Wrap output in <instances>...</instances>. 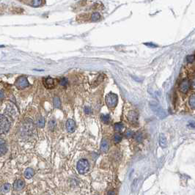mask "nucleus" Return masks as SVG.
I'll return each instance as SVG.
<instances>
[{"instance_id": "1", "label": "nucleus", "mask_w": 195, "mask_h": 195, "mask_svg": "<svg viewBox=\"0 0 195 195\" xmlns=\"http://www.w3.org/2000/svg\"><path fill=\"white\" fill-rule=\"evenodd\" d=\"M10 128V123L3 115H0V134L7 133Z\"/></svg>"}, {"instance_id": "2", "label": "nucleus", "mask_w": 195, "mask_h": 195, "mask_svg": "<svg viewBox=\"0 0 195 195\" xmlns=\"http://www.w3.org/2000/svg\"><path fill=\"white\" fill-rule=\"evenodd\" d=\"M78 172L79 174H85L90 169V164L88 161L86 159H81L78 161L77 167H76Z\"/></svg>"}, {"instance_id": "3", "label": "nucleus", "mask_w": 195, "mask_h": 195, "mask_svg": "<svg viewBox=\"0 0 195 195\" xmlns=\"http://www.w3.org/2000/svg\"><path fill=\"white\" fill-rule=\"evenodd\" d=\"M118 102V96L115 93H109L106 96V103L109 108H114L117 106Z\"/></svg>"}, {"instance_id": "4", "label": "nucleus", "mask_w": 195, "mask_h": 195, "mask_svg": "<svg viewBox=\"0 0 195 195\" xmlns=\"http://www.w3.org/2000/svg\"><path fill=\"white\" fill-rule=\"evenodd\" d=\"M15 85L16 87H17L18 89H24L26 87H29L30 86V83L28 82L27 78L26 76H20L17 79V80L15 82Z\"/></svg>"}, {"instance_id": "5", "label": "nucleus", "mask_w": 195, "mask_h": 195, "mask_svg": "<svg viewBox=\"0 0 195 195\" xmlns=\"http://www.w3.org/2000/svg\"><path fill=\"white\" fill-rule=\"evenodd\" d=\"M150 108L160 118H164L166 116V114L164 112V109L158 103H154V102H151Z\"/></svg>"}, {"instance_id": "6", "label": "nucleus", "mask_w": 195, "mask_h": 195, "mask_svg": "<svg viewBox=\"0 0 195 195\" xmlns=\"http://www.w3.org/2000/svg\"><path fill=\"white\" fill-rule=\"evenodd\" d=\"M191 87V82L188 79H185L180 82V86H179V89H180V92H182L183 93H186L189 90V87Z\"/></svg>"}, {"instance_id": "7", "label": "nucleus", "mask_w": 195, "mask_h": 195, "mask_svg": "<svg viewBox=\"0 0 195 195\" xmlns=\"http://www.w3.org/2000/svg\"><path fill=\"white\" fill-rule=\"evenodd\" d=\"M43 84L47 89H53L55 87V79L51 77H47L43 79Z\"/></svg>"}, {"instance_id": "8", "label": "nucleus", "mask_w": 195, "mask_h": 195, "mask_svg": "<svg viewBox=\"0 0 195 195\" xmlns=\"http://www.w3.org/2000/svg\"><path fill=\"white\" fill-rule=\"evenodd\" d=\"M128 120L131 123H137L138 121V114L134 111H131L128 112L127 115Z\"/></svg>"}, {"instance_id": "9", "label": "nucleus", "mask_w": 195, "mask_h": 195, "mask_svg": "<svg viewBox=\"0 0 195 195\" xmlns=\"http://www.w3.org/2000/svg\"><path fill=\"white\" fill-rule=\"evenodd\" d=\"M66 129L69 133H73L76 129V123L74 120L69 119L66 122Z\"/></svg>"}, {"instance_id": "10", "label": "nucleus", "mask_w": 195, "mask_h": 195, "mask_svg": "<svg viewBox=\"0 0 195 195\" xmlns=\"http://www.w3.org/2000/svg\"><path fill=\"white\" fill-rule=\"evenodd\" d=\"M24 181L22 180V179H18V180H16L14 184H13V189H15L16 191H21L24 189Z\"/></svg>"}, {"instance_id": "11", "label": "nucleus", "mask_w": 195, "mask_h": 195, "mask_svg": "<svg viewBox=\"0 0 195 195\" xmlns=\"http://www.w3.org/2000/svg\"><path fill=\"white\" fill-rule=\"evenodd\" d=\"M7 150V148L6 142L4 139H0V156L5 155Z\"/></svg>"}, {"instance_id": "12", "label": "nucleus", "mask_w": 195, "mask_h": 195, "mask_svg": "<svg viewBox=\"0 0 195 195\" xmlns=\"http://www.w3.org/2000/svg\"><path fill=\"white\" fill-rule=\"evenodd\" d=\"M5 113L10 117H14L16 114V111L14 109V107L10 104H7L6 109H5Z\"/></svg>"}, {"instance_id": "13", "label": "nucleus", "mask_w": 195, "mask_h": 195, "mask_svg": "<svg viewBox=\"0 0 195 195\" xmlns=\"http://www.w3.org/2000/svg\"><path fill=\"white\" fill-rule=\"evenodd\" d=\"M159 144L163 148H165L167 145V138L165 137L164 134H161L160 136H159Z\"/></svg>"}, {"instance_id": "14", "label": "nucleus", "mask_w": 195, "mask_h": 195, "mask_svg": "<svg viewBox=\"0 0 195 195\" xmlns=\"http://www.w3.org/2000/svg\"><path fill=\"white\" fill-rule=\"evenodd\" d=\"M34 170L32 168H27L24 172V177L27 179H30L34 176Z\"/></svg>"}, {"instance_id": "15", "label": "nucleus", "mask_w": 195, "mask_h": 195, "mask_svg": "<svg viewBox=\"0 0 195 195\" xmlns=\"http://www.w3.org/2000/svg\"><path fill=\"white\" fill-rule=\"evenodd\" d=\"M101 150L102 152H107L109 150V143L106 139H103L101 144Z\"/></svg>"}, {"instance_id": "16", "label": "nucleus", "mask_w": 195, "mask_h": 195, "mask_svg": "<svg viewBox=\"0 0 195 195\" xmlns=\"http://www.w3.org/2000/svg\"><path fill=\"white\" fill-rule=\"evenodd\" d=\"M10 189H11V185L10 184H5L1 187V191H2V193L5 194L10 192Z\"/></svg>"}, {"instance_id": "17", "label": "nucleus", "mask_w": 195, "mask_h": 195, "mask_svg": "<svg viewBox=\"0 0 195 195\" xmlns=\"http://www.w3.org/2000/svg\"><path fill=\"white\" fill-rule=\"evenodd\" d=\"M37 126L39 128H43L45 126V119L43 117L40 116V117L38 118L37 120Z\"/></svg>"}, {"instance_id": "18", "label": "nucleus", "mask_w": 195, "mask_h": 195, "mask_svg": "<svg viewBox=\"0 0 195 195\" xmlns=\"http://www.w3.org/2000/svg\"><path fill=\"white\" fill-rule=\"evenodd\" d=\"M134 138L136 142H142L143 141V139H144L143 138V134L141 132H137L136 134H135L134 135Z\"/></svg>"}, {"instance_id": "19", "label": "nucleus", "mask_w": 195, "mask_h": 195, "mask_svg": "<svg viewBox=\"0 0 195 195\" xmlns=\"http://www.w3.org/2000/svg\"><path fill=\"white\" fill-rule=\"evenodd\" d=\"M189 105L192 107V109H194L195 108V95L194 94H192L189 99Z\"/></svg>"}, {"instance_id": "20", "label": "nucleus", "mask_w": 195, "mask_h": 195, "mask_svg": "<svg viewBox=\"0 0 195 195\" xmlns=\"http://www.w3.org/2000/svg\"><path fill=\"white\" fill-rule=\"evenodd\" d=\"M53 103H54V107L55 108H59L61 106V102H60V99L58 97H55L54 99V101H53Z\"/></svg>"}, {"instance_id": "21", "label": "nucleus", "mask_w": 195, "mask_h": 195, "mask_svg": "<svg viewBox=\"0 0 195 195\" xmlns=\"http://www.w3.org/2000/svg\"><path fill=\"white\" fill-rule=\"evenodd\" d=\"M103 77H104V76H103V74H101V75H99V77L97 78V80L95 82V84H94V85H92V87H97V86L99 85V84H100L102 82V81L103 80Z\"/></svg>"}, {"instance_id": "22", "label": "nucleus", "mask_w": 195, "mask_h": 195, "mask_svg": "<svg viewBox=\"0 0 195 195\" xmlns=\"http://www.w3.org/2000/svg\"><path fill=\"white\" fill-rule=\"evenodd\" d=\"M43 3V1H41V0H35V1H32L31 2V6L32 7H40V5H42V4Z\"/></svg>"}, {"instance_id": "23", "label": "nucleus", "mask_w": 195, "mask_h": 195, "mask_svg": "<svg viewBox=\"0 0 195 195\" xmlns=\"http://www.w3.org/2000/svg\"><path fill=\"white\" fill-rule=\"evenodd\" d=\"M123 139V136L120 134H116L114 136V141L115 143H119Z\"/></svg>"}, {"instance_id": "24", "label": "nucleus", "mask_w": 195, "mask_h": 195, "mask_svg": "<svg viewBox=\"0 0 195 195\" xmlns=\"http://www.w3.org/2000/svg\"><path fill=\"white\" fill-rule=\"evenodd\" d=\"M100 18H101L100 14H99V13L95 12V13H92V16H91V20H92V22H96V21H98Z\"/></svg>"}, {"instance_id": "25", "label": "nucleus", "mask_w": 195, "mask_h": 195, "mask_svg": "<svg viewBox=\"0 0 195 195\" xmlns=\"http://www.w3.org/2000/svg\"><path fill=\"white\" fill-rule=\"evenodd\" d=\"M123 128V124L122 123H117L115 124V130L116 131H122Z\"/></svg>"}, {"instance_id": "26", "label": "nucleus", "mask_w": 195, "mask_h": 195, "mask_svg": "<svg viewBox=\"0 0 195 195\" xmlns=\"http://www.w3.org/2000/svg\"><path fill=\"white\" fill-rule=\"evenodd\" d=\"M101 120L104 123H109V115H102L101 116Z\"/></svg>"}, {"instance_id": "27", "label": "nucleus", "mask_w": 195, "mask_h": 195, "mask_svg": "<svg viewBox=\"0 0 195 195\" xmlns=\"http://www.w3.org/2000/svg\"><path fill=\"white\" fill-rule=\"evenodd\" d=\"M60 84L62 87H67V84H68V80H67V78H62L60 80Z\"/></svg>"}, {"instance_id": "28", "label": "nucleus", "mask_w": 195, "mask_h": 195, "mask_svg": "<svg viewBox=\"0 0 195 195\" xmlns=\"http://www.w3.org/2000/svg\"><path fill=\"white\" fill-rule=\"evenodd\" d=\"M134 133L131 130H127L125 133V136L127 138H131L132 136H134Z\"/></svg>"}, {"instance_id": "29", "label": "nucleus", "mask_w": 195, "mask_h": 195, "mask_svg": "<svg viewBox=\"0 0 195 195\" xmlns=\"http://www.w3.org/2000/svg\"><path fill=\"white\" fill-rule=\"evenodd\" d=\"M186 60H187V62H189V63H192V62H194V55L193 54V55L187 56Z\"/></svg>"}, {"instance_id": "30", "label": "nucleus", "mask_w": 195, "mask_h": 195, "mask_svg": "<svg viewBox=\"0 0 195 195\" xmlns=\"http://www.w3.org/2000/svg\"><path fill=\"white\" fill-rule=\"evenodd\" d=\"M49 128L51 130H54V128H55L56 127V122L54 121V120H51V121L49 122Z\"/></svg>"}, {"instance_id": "31", "label": "nucleus", "mask_w": 195, "mask_h": 195, "mask_svg": "<svg viewBox=\"0 0 195 195\" xmlns=\"http://www.w3.org/2000/svg\"><path fill=\"white\" fill-rule=\"evenodd\" d=\"M84 111H85V113L87 114H89L91 112V109H90L89 107H85V109H84Z\"/></svg>"}, {"instance_id": "32", "label": "nucleus", "mask_w": 195, "mask_h": 195, "mask_svg": "<svg viewBox=\"0 0 195 195\" xmlns=\"http://www.w3.org/2000/svg\"><path fill=\"white\" fill-rule=\"evenodd\" d=\"M4 96H5V95H4L3 92L0 90V99H4Z\"/></svg>"}, {"instance_id": "33", "label": "nucleus", "mask_w": 195, "mask_h": 195, "mask_svg": "<svg viewBox=\"0 0 195 195\" xmlns=\"http://www.w3.org/2000/svg\"><path fill=\"white\" fill-rule=\"evenodd\" d=\"M107 195H115V192H112V191H110V192H108Z\"/></svg>"}, {"instance_id": "34", "label": "nucleus", "mask_w": 195, "mask_h": 195, "mask_svg": "<svg viewBox=\"0 0 195 195\" xmlns=\"http://www.w3.org/2000/svg\"><path fill=\"white\" fill-rule=\"evenodd\" d=\"M13 195H17V194H13Z\"/></svg>"}, {"instance_id": "35", "label": "nucleus", "mask_w": 195, "mask_h": 195, "mask_svg": "<svg viewBox=\"0 0 195 195\" xmlns=\"http://www.w3.org/2000/svg\"><path fill=\"white\" fill-rule=\"evenodd\" d=\"M95 195H99V194H95Z\"/></svg>"}]
</instances>
